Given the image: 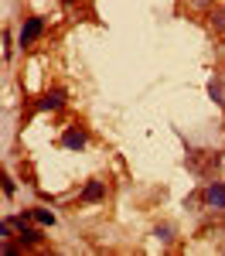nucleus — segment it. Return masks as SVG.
Instances as JSON below:
<instances>
[{
  "label": "nucleus",
  "instance_id": "f257e3e1",
  "mask_svg": "<svg viewBox=\"0 0 225 256\" xmlns=\"http://www.w3.org/2000/svg\"><path fill=\"white\" fill-rule=\"evenodd\" d=\"M31 222H34V218H31V208H27L24 216H17V218H14V226H17V239L24 242V246H38L41 239H44V232H41V226L34 229Z\"/></svg>",
  "mask_w": 225,
  "mask_h": 256
},
{
  "label": "nucleus",
  "instance_id": "f03ea898",
  "mask_svg": "<svg viewBox=\"0 0 225 256\" xmlns=\"http://www.w3.org/2000/svg\"><path fill=\"white\" fill-rule=\"evenodd\" d=\"M41 34H44V20H41V18H27V20H24V28H20V38H17V41H20V48L34 44Z\"/></svg>",
  "mask_w": 225,
  "mask_h": 256
},
{
  "label": "nucleus",
  "instance_id": "7ed1b4c3",
  "mask_svg": "<svg viewBox=\"0 0 225 256\" xmlns=\"http://www.w3.org/2000/svg\"><path fill=\"white\" fill-rule=\"evenodd\" d=\"M205 205L215 212H225V181H212L205 188Z\"/></svg>",
  "mask_w": 225,
  "mask_h": 256
},
{
  "label": "nucleus",
  "instance_id": "20e7f679",
  "mask_svg": "<svg viewBox=\"0 0 225 256\" xmlns=\"http://www.w3.org/2000/svg\"><path fill=\"white\" fill-rule=\"evenodd\" d=\"M61 147H65V150H82V147H85V130H82V126H68V130L61 134Z\"/></svg>",
  "mask_w": 225,
  "mask_h": 256
},
{
  "label": "nucleus",
  "instance_id": "39448f33",
  "mask_svg": "<svg viewBox=\"0 0 225 256\" xmlns=\"http://www.w3.org/2000/svg\"><path fill=\"white\" fill-rule=\"evenodd\" d=\"M106 198V181H89L85 184V192H82V202H89V205H96Z\"/></svg>",
  "mask_w": 225,
  "mask_h": 256
},
{
  "label": "nucleus",
  "instance_id": "423d86ee",
  "mask_svg": "<svg viewBox=\"0 0 225 256\" xmlns=\"http://www.w3.org/2000/svg\"><path fill=\"white\" fill-rule=\"evenodd\" d=\"M61 106H65V89H51V92L38 102V110H61Z\"/></svg>",
  "mask_w": 225,
  "mask_h": 256
},
{
  "label": "nucleus",
  "instance_id": "0eeeda50",
  "mask_svg": "<svg viewBox=\"0 0 225 256\" xmlns=\"http://www.w3.org/2000/svg\"><path fill=\"white\" fill-rule=\"evenodd\" d=\"M31 218L38 222L41 229H51V226L58 222V218H55V212H48V208H31Z\"/></svg>",
  "mask_w": 225,
  "mask_h": 256
},
{
  "label": "nucleus",
  "instance_id": "6e6552de",
  "mask_svg": "<svg viewBox=\"0 0 225 256\" xmlns=\"http://www.w3.org/2000/svg\"><path fill=\"white\" fill-rule=\"evenodd\" d=\"M208 96L215 99L219 106H225V89H222V82H219V79H212V82H208Z\"/></svg>",
  "mask_w": 225,
  "mask_h": 256
},
{
  "label": "nucleus",
  "instance_id": "1a4fd4ad",
  "mask_svg": "<svg viewBox=\"0 0 225 256\" xmlns=\"http://www.w3.org/2000/svg\"><path fill=\"white\" fill-rule=\"evenodd\" d=\"M212 24L222 31V28H225V10H212Z\"/></svg>",
  "mask_w": 225,
  "mask_h": 256
},
{
  "label": "nucleus",
  "instance_id": "9d476101",
  "mask_svg": "<svg viewBox=\"0 0 225 256\" xmlns=\"http://www.w3.org/2000/svg\"><path fill=\"white\" fill-rule=\"evenodd\" d=\"M215 0H188V7H195V10H205V7H212Z\"/></svg>",
  "mask_w": 225,
  "mask_h": 256
},
{
  "label": "nucleus",
  "instance_id": "9b49d317",
  "mask_svg": "<svg viewBox=\"0 0 225 256\" xmlns=\"http://www.w3.org/2000/svg\"><path fill=\"white\" fill-rule=\"evenodd\" d=\"M157 236H161L164 242H167V239H171V226H161V229H157Z\"/></svg>",
  "mask_w": 225,
  "mask_h": 256
}]
</instances>
